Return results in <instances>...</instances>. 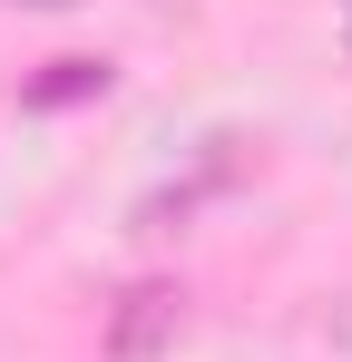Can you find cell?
I'll use <instances>...</instances> for the list:
<instances>
[{
  "mask_svg": "<svg viewBox=\"0 0 352 362\" xmlns=\"http://www.w3.org/2000/svg\"><path fill=\"white\" fill-rule=\"evenodd\" d=\"M176 323H186V294L176 284H127L108 313V362H157L176 343Z\"/></svg>",
  "mask_w": 352,
  "mask_h": 362,
  "instance_id": "obj_1",
  "label": "cell"
},
{
  "mask_svg": "<svg viewBox=\"0 0 352 362\" xmlns=\"http://www.w3.org/2000/svg\"><path fill=\"white\" fill-rule=\"evenodd\" d=\"M108 88V59H49V78H30L20 98L30 108H59V98H98Z\"/></svg>",
  "mask_w": 352,
  "mask_h": 362,
  "instance_id": "obj_2",
  "label": "cell"
},
{
  "mask_svg": "<svg viewBox=\"0 0 352 362\" xmlns=\"http://www.w3.org/2000/svg\"><path fill=\"white\" fill-rule=\"evenodd\" d=\"M30 10H69V0H30Z\"/></svg>",
  "mask_w": 352,
  "mask_h": 362,
  "instance_id": "obj_3",
  "label": "cell"
},
{
  "mask_svg": "<svg viewBox=\"0 0 352 362\" xmlns=\"http://www.w3.org/2000/svg\"><path fill=\"white\" fill-rule=\"evenodd\" d=\"M343 49H352V10H343Z\"/></svg>",
  "mask_w": 352,
  "mask_h": 362,
  "instance_id": "obj_4",
  "label": "cell"
}]
</instances>
